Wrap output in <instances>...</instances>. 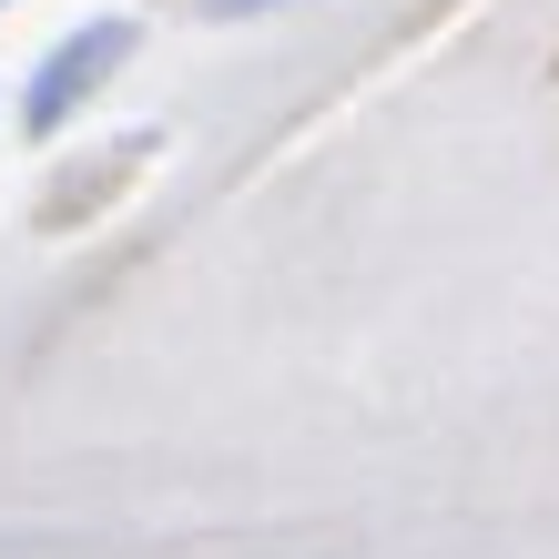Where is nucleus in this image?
Segmentation results:
<instances>
[]
</instances>
